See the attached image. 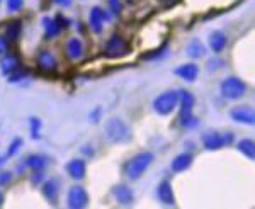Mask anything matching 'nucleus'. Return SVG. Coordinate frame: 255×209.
Listing matches in <instances>:
<instances>
[{
    "mask_svg": "<svg viewBox=\"0 0 255 209\" xmlns=\"http://www.w3.org/2000/svg\"><path fill=\"white\" fill-rule=\"evenodd\" d=\"M153 162V155L148 153H138L134 158H131L126 165V177L129 180H138L143 174L146 172V169L150 167V163Z\"/></svg>",
    "mask_w": 255,
    "mask_h": 209,
    "instance_id": "nucleus-1",
    "label": "nucleus"
},
{
    "mask_svg": "<svg viewBox=\"0 0 255 209\" xmlns=\"http://www.w3.org/2000/svg\"><path fill=\"white\" fill-rule=\"evenodd\" d=\"M247 92V85L244 80H240L238 77H228L221 82V94L225 99L237 101L240 97H244Z\"/></svg>",
    "mask_w": 255,
    "mask_h": 209,
    "instance_id": "nucleus-2",
    "label": "nucleus"
},
{
    "mask_svg": "<svg viewBox=\"0 0 255 209\" xmlns=\"http://www.w3.org/2000/svg\"><path fill=\"white\" fill-rule=\"evenodd\" d=\"M106 134H108V138L111 141L123 143L129 138L131 133H129L128 124L121 119V117H113V119H109L106 122Z\"/></svg>",
    "mask_w": 255,
    "mask_h": 209,
    "instance_id": "nucleus-3",
    "label": "nucleus"
},
{
    "mask_svg": "<svg viewBox=\"0 0 255 209\" xmlns=\"http://www.w3.org/2000/svg\"><path fill=\"white\" fill-rule=\"evenodd\" d=\"M177 104H179V92H175V90H167V92L160 94L157 99H155L153 109L157 110L158 114H162V116H167V114H170L172 110L177 107Z\"/></svg>",
    "mask_w": 255,
    "mask_h": 209,
    "instance_id": "nucleus-4",
    "label": "nucleus"
},
{
    "mask_svg": "<svg viewBox=\"0 0 255 209\" xmlns=\"http://www.w3.org/2000/svg\"><path fill=\"white\" fill-rule=\"evenodd\" d=\"M129 51H131L129 44L118 34H114L113 38L106 43V48H104V55L109 56V58H121V56L128 55Z\"/></svg>",
    "mask_w": 255,
    "mask_h": 209,
    "instance_id": "nucleus-5",
    "label": "nucleus"
},
{
    "mask_svg": "<svg viewBox=\"0 0 255 209\" xmlns=\"http://www.w3.org/2000/svg\"><path fill=\"white\" fill-rule=\"evenodd\" d=\"M232 138H233L232 133L220 134V133H216V131H208V133L203 134V145L206 150L213 151V150L221 148V146H225V145H230V139Z\"/></svg>",
    "mask_w": 255,
    "mask_h": 209,
    "instance_id": "nucleus-6",
    "label": "nucleus"
},
{
    "mask_svg": "<svg viewBox=\"0 0 255 209\" xmlns=\"http://www.w3.org/2000/svg\"><path fill=\"white\" fill-rule=\"evenodd\" d=\"M68 208L70 209H82L89 204V194L87 191L82 186H72L68 191V198H67Z\"/></svg>",
    "mask_w": 255,
    "mask_h": 209,
    "instance_id": "nucleus-7",
    "label": "nucleus"
},
{
    "mask_svg": "<svg viewBox=\"0 0 255 209\" xmlns=\"http://www.w3.org/2000/svg\"><path fill=\"white\" fill-rule=\"evenodd\" d=\"M230 116L233 121L242 122V124H254L255 122V114L250 105H237L230 110Z\"/></svg>",
    "mask_w": 255,
    "mask_h": 209,
    "instance_id": "nucleus-8",
    "label": "nucleus"
},
{
    "mask_svg": "<svg viewBox=\"0 0 255 209\" xmlns=\"http://www.w3.org/2000/svg\"><path fill=\"white\" fill-rule=\"evenodd\" d=\"M67 26H68V20L65 17H61V15H56L55 19H49V17L44 19V29H46L48 38H55V36H58L61 32V29L67 27Z\"/></svg>",
    "mask_w": 255,
    "mask_h": 209,
    "instance_id": "nucleus-9",
    "label": "nucleus"
},
{
    "mask_svg": "<svg viewBox=\"0 0 255 209\" xmlns=\"http://www.w3.org/2000/svg\"><path fill=\"white\" fill-rule=\"evenodd\" d=\"M65 169H67V174H68L73 180H82V179L85 177V172H87V169H85V162H84L82 158H73V160H70Z\"/></svg>",
    "mask_w": 255,
    "mask_h": 209,
    "instance_id": "nucleus-10",
    "label": "nucleus"
},
{
    "mask_svg": "<svg viewBox=\"0 0 255 209\" xmlns=\"http://www.w3.org/2000/svg\"><path fill=\"white\" fill-rule=\"evenodd\" d=\"M174 73L179 79H182L186 82H194L197 79V75H199V67L194 63H184V65H180V67H177Z\"/></svg>",
    "mask_w": 255,
    "mask_h": 209,
    "instance_id": "nucleus-11",
    "label": "nucleus"
},
{
    "mask_svg": "<svg viewBox=\"0 0 255 209\" xmlns=\"http://www.w3.org/2000/svg\"><path fill=\"white\" fill-rule=\"evenodd\" d=\"M157 196H158V199L165 204V206H174V204H175L174 189H172V186H170V182H168V180L160 182V186L157 187Z\"/></svg>",
    "mask_w": 255,
    "mask_h": 209,
    "instance_id": "nucleus-12",
    "label": "nucleus"
},
{
    "mask_svg": "<svg viewBox=\"0 0 255 209\" xmlns=\"http://www.w3.org/2000/svg\"><path fill=\"white\" fill-rule=\"evenodd\" d=\"M113 194H114V199L118 201L119 204H131L133 203V189L126 184H119L113 189Z\"/></svg>",
    "mask_w": 255,
    "mask_h": 209,
    "instance_id": "nucleus-13",
    "label": "nucleus"
},
{
    "mask_svg": "<svg viewBox=\"0 0 255 209\" xmlns=\"http://www.w3.org/2000/svg\"><path fill=\"white\" fill-rule=\"evenodd\" d=\"M48 163H49V158L44 157V155H29V157L24 160V165H26L27 169H31L32 172H44Z\"/></svg>",
    "mask_w": 255,
    "mask_h": 209,
    "instance_id": "nucleus-14",
    "label": "nucleus"
},
{
    "mask_svg": "<svg viewBox=\"0 0 255 209\" xmlns=\"http://www.w3.org/2000/svg\"><path fill=\"white\" fill-rule=\"evenodd\" d=\"M58 192H60V180L58 179L46 180V184L43 186V196L51 204H56V201H58Z\"/></svg>",
    "mask_w": 255,
    "mask_h": 209,
    "instance_id": "nucleus-15",
    "label": "nucleus"
},
{
    "mask_svg": "<svg viewBox=\"0 0 255 209\" xmlns=\"http://www.w3.org/2000/svg\"><path fill=\"white\" fill-rule=\"evenodd\" d=\"M0 68H2L3 75H14V73L20 68V61L15 55L9 53V55H5L3 60L0 61Z\"/></svg>",
    "mask_w": 255,
    "mask_h": 209,
    "instance_id": "nucleus-16",
    "label": "nucleus"
},
{
    "mask_svg": "<svg viewBox=\"0 0 255 209\" xmlns=\"http://www.w3.org/2000/svg\"><path fill=\"white\" fill-rule=\"evenodd\" d=\"M104 20H106V12L101 9V7H94L92 10H90V27H92L94 31L97 32H102V26H104Z\"/></svg>",
    "mask_w": 255,
    "mask_h": 209,
    "instance_id": "nucleus-17",
    "label": "nucleus"
},
{
    "mask_svg": "<svg viewBox=\"0 0 255 209\" xmlns=\"http://www.w3.org/2000/svg\"><path fill=\"white\" fill-rule=\"evenodd\" d=\"M38 67L43 70V72L51 73V72H55V70H56L58 63H56L55 56H53L51 53H49V51H43L38 56Z\"/></svg>",
    "mask_w": 255,
    "mask_h": 209,
    "instance_id": "nucleus-18",
    "label": "nucleus"
},
{
    "mask_svg": "<svg viewBox=\"0 0 255 209\" xmlns=\"http://www.w3.org/2000/svg\"><path fill=\"white\" fill-rule=\"evenodd\" d=\"M226 43H228V39H226L225 32L221 31H215L209 34V46H211V50L215 53H220L225 50Z\"/></svg>",
    "mask_w": 255,
    "mask_h": 209,
    "instance_id": "nucleus-19",
    "label": "nucleus"
},
{
    "mask_svg": "<svg viewBox=\"0 0 255 209\" xmlns=\"http://www.w3.org/2000/svg\"><path fill=\"white\" fill-rule=\"evenodd\" d=\"M191 163H192V155L191 153H180L172 160V170L179 174V172L187 170L189 167H191Z\"/></svg>",
    "mask_w": 255,
    "mask_h": 209,
    "instance_id": "nucleus-20",
    "label": "nucleus"
},
{
    "mask_svg": "<svg viewBox=\"0 0 255 209\" xmlns=\"http://www.w3.org/2000/svg\"><path fill=\"white\" fill-rule=\"evenodd\" d=\"M67 53L72 60H80L84 56V44L79 38H72L67 43Z\"/></svg>",
    "mask_w": 255,
    "mask_h": 209,
    "instance_id": "nucleus-21",
    "label": "nucleus"
},
{
    "mask_svg": "<svg viewBox=\"0 0 255 209\" xmlns=\"http://www.w3.org/2000/svg\"><path fill=\"white\" fill-rule=\"evenodd\" d=\"M20 32H22V22H20L19 19L10 20V22L5 26V38H7V41H17Z\"/></svg>",
    "mask_w": 255,
    "mask_h": 209,
    "instance_id": "nucleus-22",
    "label": "nucleus"
},
{
    "mask_svg": "<svg viewBox=\"0 0 255 209\" xmlns=\"http://www.w3.org/2000/svg\"><path fill=\"white\" fill-rule=\"evenodd\" d=\"M187 55L191 58H201V56L206 55V48H204V44L199 39H192L187 46Z\"/></svg>",
    "mask_w": 255,
    "mask_h": 209,
    "instance_id": "nucleus-23",
    "label": "nucleus"
},
{
    "mask_svg": "<svg viewBox=\"0 0 255 209\" xmlns=\"http://www.w3.org/2000/svg\"><path fill=\"white\" fill-rule=\"evenodd\" d=\"M237 146H238V150H240L247 158H250V160H254V158H255V145H254V139H250V138L240 139Z\"/></svg>",
    "mask_w": 255,
    "mask_h": 209,
    "instance_id": "nucleus-24",
    "label": "nucleus"
},
{
    "mask_svg": "<svg viewBox=\"0 0 255 209\" xmlns=\"http://www.w3.org/2000/svg\"><path fill=\"white\" fill-rule=\"evenodd\" d=\"M179 102L182 105V110H192V105H194V97H192L191 92L187 90H182L179 94Z\"/></svg>",
    "mask_w": 255,
    "mask_h": 209,
    "instance_id": "nucleus-25",
    "label": "nucleus"
},
{
    "mask_svg": "<svg viewBox=\"0 0 255 209\" xmlns=\"http://www.w3.org/2000/svg\"><path fill=\"white\" fill-rule=\"evenodd\" d=\"M20 146H22V139H20V138H15L14 141L10 143V146H9V148H7V155H5V158L14 157V155L19 151Z\"/></svg>",
    "mask_w": 255,
    "mask_h": 209,
    "instance_id": "nucleus-26",
    "label": "nucleus"
},
{
    "mask_svg": "<svg viewBox=\"0 0 255 209\" xmlns=\"http://www.w3.org/2000/svg\"><path fill=\"white\" fill-rule=\"evenodd\" d=\"M31 136L32 138H39V131H41V121L38 117H31Z\"/></svg>",
    "mask_w": 255,
    "mask_h": 209,
    "instance_id": "nucleus-27",
    "label": "nucleus"
},
{
    "mask_svg": "<svg viewBox=\"0 0 255 209\" xmlns=\"http://www.w3.org/2000/svg\"><path fill=\"white\" fill-rule=\"evenodd\" d=\"M24 0H7V10L9 12H17L22 9Z\"/></svg>",
    "mask_w": 255,
    "mask_h": 209,
    "instance_id": "nucleus-28",
    "label": "nucleus"
},
{
    "mask_svg": "<svg viewBox=\"0 0 255 209\" xmlns=\"http://www.w3.org/2000/svg\"><path fill=\"white\" fill-rule=\"evenodd\" d=\"M109 5H111V12L114 15H118L121 12V2L119 0H109Z\"/></svg>",
    "mask_w": 255,
    "mask_h": 209,
    "instance_id": "nucleus-29",
    "label": "nucleus"
},
{
    "mask_svg": "<svg viewBox=\"0 0 255 209\" xmlns=\"http://www.w3.org/2000/svg\"><path fill=\"white\" fill-rule=\"evenodd\" d=\"M9 51V41H7L5 36H0V55Z\"/></svg>",
    "mask_w": 255,
    "mask_h": 209,
    "instance_id": "nucleus-30",
    "label": "nucleus"
},
{
    "mask_svg": "<svg viewBox=\"0 0 255 209\" xmlns=\"http://www.w3.org/2000/svg\"><path fill=\"white\" fill-rule=\"evenodd\" d=\"M10 179H12L10 172H2V174H0V186H5L7 182H10Z\"/></svg>",
    "mask_w": 255,
    "mask_h": 209,
    "instance_id": "nucleus-31",
    "label": "nucleus"
},
{
    "mask_svg": "<svg viewBox=\"0 0 255 209\" xmlns=\"http://www.w3.org/2000/svg\"><path fill=\"white\" fill-rule=\"evenodd\" d=\"M58 5H63V7H70V3H72V0H55Z\"/></svg>",
    "mask_w": 255,
    "mask_h": 209,
    "instance_id": "nucleus-32",
    "label": "nucleus"
},
{
    "mask_svg": "<svg viewBox=\"0 0 255 209\" xmlns=\"http://www.w3.org/2000/svg\"><path fill=\"white\" fill-rule=\"evenodd\" d=\"M97 117H99V109L96 110V112H94V121H97Z\"/></svg>",
    "mask_w": 255,
    "mask_h": 209,
    "instance_id": "nucleus-33",
    "label": "nucleus"
},
{
    "mask_svg": "<svg viewBox=\"0 0 255 209\" xmlns=\"http://www.w3.org/2000/svg\"><path fill=\"white\" fill-rule=\"evenodd\" d=\"M3 204V196H2V192H0V206Z\"/></svg>",
    "mask_w": 255,
    "mask_h": 209,
    "instance_id": "nucleus-34",
    "label": "nucleus"
},
{
    "mask_svg": "<svg viewBox=\"0 0 255 209\" xmlns=\"http://www.w3.org/2000/svg\"><path fill=\"white\" fill-rule=\"evenodd\" d=\"M0 2H2V0H0Z\"/></svg>",
    "mask_w": 255,
    "mask_h": 209,
    "instance_id": "nucleus-35",
    "label": "nucleus"
}]
</instances>
